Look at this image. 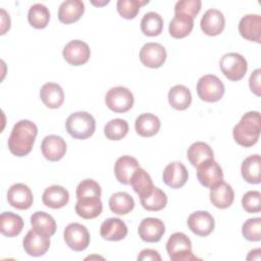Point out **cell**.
Segmentation results:
<instances>
[{"label":"cell","instance_id":"cell-32","mask_svg":"<svg viewBox=\"0 0 261 261\" xmlns=\"http://www.w3.org/2000/svg\"><path fill=\"white\" fill-rule=\"evenodd\" d=\"M102 208L103 205L100 198L77 200L74 207L76 214L85 219L96 218L101 214Z\"/></svg>","mask_w":261,"mask_h":261},{"label":"cell","instance_id":"cell-46","mask_svg":"<svg viewBox=\"0 0 261 261\" xmlns=\"http://www.w3.org/2000/svg\"><path fill=\"white\" fill-rule=\"evenodd\" d=\"M138 260L146 261V260H151V261H160L161 257L159 253L156 250L152 249H145L141 251V253L138 255Z\"/></svg>","mask_w":261,"mask_h":261},{"label":"cell","instance_id":"cell-3","mask_svg":"<svg viewBox=\"0 0 261 261\" xmlns=\"http://www.w3.org/2000/svg\"><path fill=\"white\" fill-rule=\"evenodd\" d=\"M65 127L73 139L86 140L95 133L96 121L89 112L79 111L67 117Z\"/></svg>","mask_w":261,"mask_h":261},{"label":"cell","instance_id":"cell-5","mask_svg":"<svg viewBox=\"0 0 261 261\" xmlns=\"http://www.w3.org/2000/svg\"><path fill=\"white\" fill-rule=\"evenodd\" d=\"M224 91L223 83L214 74L203 75L197 83V94L201 100L206 102L219 101Z\"/></svg>","mask_w":261,"mask_h":261},{"label":"cell","instance_id":"cell-26","mask_svg":"<svg viewBox=\"0 0 261 261\" xmlns=\"http://www.w3.org/2000/svg\"><path fill=\"white\" fill-rule=\"evenodd\" d=\"M159 118L152 113H142L135 121V128L138 135L144 138H150L156 135L160 128Z\"/></svg>","mask_w":261,"mask_h":261},{"label":"cell","instance_id":"cell-11","mask_svg":"<svg viewBox=\"0 0 261 261\" xmlns=\"http://www.w3.org/2000/svg\"><path fill=\"white\" fill-rule=\"evenodd\" d=\"M62 55L68 64L79 66L88 62L91 51L88 44L84 41L72 40L64 46Z\"/></svg>","mask_w":261,"mask_h":261},{"label":"cell","instance_id":"cell-25","mask_svg":"<svg viewBox=\"0 0 261 261\" xmlns=\"http://www.w3.org/2000/svg\"><path fill=\"white\" fill-rule=\"evenodd\" d=\"M40 98L48 108L56 109L62 105L64 101V93L58 84L47 83L41 88Z\"/></svg>","mask_w":261,"mask_h":261},{"label":"cell","instance_id":"cell-45","mask_svg":"<svg viewBox=\"0 0 261 261\" xmlns=\"http://www.w3.org/2000/svg\"><path fill=\"white\" fill-rule=\"evenodd\" d=\"M260 74H261V70L257 68L254 72H252L249 80L250 89L257 96H260Z\"/></svg>","mask_w":261,"mask_h":261},{"label":"cell","instance_id":"cell-17","mask_svg":"<svg viewBox=\"0 0 261 261\" xmlns=\"http://www.w3.org/2000/svg\"><path fill=\"white\" fill-rule=\"evenodd\" d=\"M163 181L166 186L172 189H179L188 180L189 173L186 166L178 161L169 163L163 171Z\"/></svg>","mask_w":261,"mask_h":261},{"label":"cell","instance_id":"cell-35","mask_svg":"<svg viewBox=\"0 0 261 261\" xmlns=\"http://www.w3.org/2000/svg\"><path fill=\"white\" fill-rule=\"evenodd\" d=\"M163 30V19L157 12L150 11L144 14L141 20V31L144 35L155 37L161 34Z\"/></svg>","mask_w":261,"mask_h":261},{"label":"cell","instance_id":"cell-24","mask_svg":"<svg viewBox=\"0 0 261 261\" xmlns=\"http://www.w3.org/2000/svg\"><path fill=\"white\" fill-rule=\"evenodd\" d=\"M233 200V190L227 182H224L222 180L217 186L211 189L210 201L215 207L219 209H225L232 204Z\"/></svg>","mask_w":261,"mask_h":261},{"label":"cell","instance_id":"cell-33","mask_svg":"<svg viewBox=\"0 0 261 261\" xmlns=\"http://www.w3.org/2000/svg\"><path fill=\"white\" fill-rule=\"evenodd\" d=\"M187 157L193 166L198 167L202 162L208 159H213L214 153L208 144L204 142H196L189 147Z\"/></svg>","mask_w":261,"mask_h":261},{"label":"cell","instance_id":"cell-22","mask_svg":"<svg viewBox=\"0 0 261 261\" xmlns=\"http://www.w3.org/2000/svg\"><path fill=\"white\" fill-rule=\"evenodd\" d=\"M85 11L84 2L81 0L63 1L58 8V18L62 23L68 24L77 21Z\"/></svg>","mask_w":261,"mask_h":261},{"label":"cell","instance_id":"cell-30","mask_svg":"<svg viewBox=\"0 0 261 261\" xmlns=\"http://www.w3.org/2000/svg\"><path fill=\"white\" fill-rule=\"evenodd\" d=\"M168 102L175 110H186L192 103L190 90L184 85H176L168 92Z\"/></svg>","mask_w":261,"mask_h":261},{"label":"cell","instance_id":"cell-12","mask_svg":"<svg viewBox=\"0 0 261 261\" xmlns=\"http://www.w3.org/2000/svg\"><path fill=\"white\" fill-rule=\"evenodd\" d=\"M166 50L159 43H147L140 51L141 62L150 68H158L166 60Z\"/></svg>","mask_w":261,"mask_h":261},{"label":"cell","instance_id":"cell-4","mask_svg":"<svg viewBox=\"0 0 261 261\" xmlns=\"http://www.w3.org/2000/svg\"><path fill=\"white\" fill-rule=\"evenodd\" d=\"M166 251L172 261L199 260L192 252L191 240L182 232H174L169 237Z\"/></svg>","mask_w":261,"mask_h":261},{"label":"cell","instance_id":"cell-1","mask_svg":"<svg viewBox=\"0 0 261 261\" xmlns=\"http://www.w3.org/2000/svg\"><path fill=\"white\" fill-rule=\"evenodd\" d=\"M38 128L34 122L22 119L16 122L8 138V149L14 156L22 157L28 155L35 143Z\"/></svg>","mask_w":261,"mask_h":261},{"label":"cell","instance_id":"cell-7","mask_svg":"<svg viewBox=\"0 0 261 261\" xmlns=\"http://www.w3.org/2000/svg\"><path fill=\"white\" fill-rule=\"evenodd\" d=\"M106 106L116 113H124L134 105V95L125 87L111 88L105 96Z\"/></svg>","mask_w":261,"mask_h":261},{"label":"cell","instance_id":"cell-41","mask_svg":"<svg viewBox=\"0 0 261 261\" xmlns=\"http://www.w3.org/2000/svg\"><path fill=\"white\" fill-rule=\"evenodd\" d=\"M149 1L141 0H118L116 7L118 13L125 19H133L137 16L140 8Z\"/></svg>","mask_w":261,"mask_h":261},{"label":"cell","instance_id":"cell-2","mask_svg":"<svg viewBox=\"0 0 261 261\" xmlns=\"http://www.w3.org/2000/svg\"><path fill=\"white\" fill-rule=\"evenodd\" d=\"M261 128V118L258 111L245 113L240 122L234 125L232 136L234 141L242 147H252L258 142Z\"/></svg>","mask_w":261,"mask_h":261},{"label":"cell","instance_id":"cell-40","mask_svg":"<svg viewBox=\"0 0 261 261\" xmlns=\"http://www.w3.org/2000/svg\"><path fill=\"white\" fill-rule=\"evenodd\" d=\"M75 195L77 200L100 198L101 197L100 185L93 179H84L76 187Z\"/></svg>","mask_w":261,"mask_h":261},{"label":"cell","instance_id":"cell-16","mask_svg":"<svg viewBox=\"0 0 261 261\" xmlns=\"http://www.w3.org/2000/svg\"><path fill=\"white\" fill-rule=\"evenodd\" d=\"M41 151L47 160L55 162L60 160L65 155L66 143L61 137L50 135L43 139Z\"/></svg>","mask_w":261,"mask_h":261},{"label":"cell","instance_id":"cell-29","mask_svg":"<svg viewBox=\"0 0 261 261\" xmlns=\"http://www.w3.org/2000/svg\"><path fill=\"white\" fill-rule=\"evenodd\" d=\"M23 228L22 218L12 212H3L0 215V230L7 238L18 236Z\"/></svg>","mask_w":261,"mask_h":261},{"label":"cell","instance_id":"cell-28","mask_svg":"<svg viewBox=\"0 0 261 261\" xmlns=\"http://www.w3.org/2000/svg\"><path fill=\"white\" fill-rule=\"evenodd\" d=\"M243 178L253 185L260 184L261 181V158L260 155L255 154L247 157L241 166Z\"/></svg>","mask_w":261,"mask_h":261},{"label":"cell","instance_id":"cell-19","mask_svg":"<svg viewBox=\"0 0 261 261\" xmlns=\"http://www.w3.org/2000/svg\"><path fill=\"white\" fill-rule=\"evenodd\" d=\"M200 25L203 33L207 36H217L222 33L225 19L222 12L218 9H209L204 13Z\"/></svg>","mask_w":261,"mask_h":261},{"label":"cell","instance_id":"cell-42","mask_svg":"<svg viewBox=\"0 0 261 261\" xmlns=\"http://www.w3.org/2000/svg\"><path fill=\"white\" fill-rule=\"evenodd\" d=\"M261 218H250L246 220L242 227L243 236L250 242H259L261 240Z\"/></svg>","mask_w":261,"mask_h":261},{"label":"cell","instance_id":"cell-43","mask_svg":"<svg viewBox=\"0 0 261 261\" xmlns=\"http://www.w3.org/2000/svg\"><path fill=\"white\" fill-rule=\"evenodd\" d=\"M242 206L248 213H257L261 209V194L258 191H249L242 198Z\"/></svg>","mask_w":261,"mask_h":261},{"label":"cell","instance_id":"cell-44","mask_svg":"<svg viewBox=\"0 0 261 261\" xmlns=\"http://www.w3.org/2000/svg\"><path fill=\"white\" fill-rule=\"evenodd\" d=\"M201 1L200 0H181L177 1L174 6V13H185L193 18L200 12L201 9Z\"/></svg>","mask_w":261,"mask_h":261},{"label":"cell","instance_id":"cell-31","mask_svg":"<svg viewBox=\"0 0 261 261\" xmlns=\"http://www.w3.org/2000/svg\"><path fill=\"white\" fill-rule=\"evenodd\" d=\"M130 186L140 198L148 196L154 189L151 176L145 169L141 167L134 172L130 178Z\"/></svg>","mask_w":261,"mask_h":261},{"label":"cell","instance_id":"cell-20","mask_svg":"<svg viewBox=\"0 0 261 261\" xmlns=\"http://www.w3.org/2000/svg\"><path fill=\"white\" fill-rule=\"evenodd\" d=\"M100 234L106 241H120L126 237L127 227L121 219L110 217L101 224Z\"/></svg>","mask_w":261,"mask_h":261},{"label":"cell","instance_id":"cell-10","mask_svg":"<svg viewBox=\"0 0 261 261\" xmlns=\"http://www.w3.org/2000/svg\"><path fill=\"white\" fill-rule=\"evenodd\" d=\"M197 178L202 186L212 189L223 180V172L214 159H208L197 167Z\"/></svg>","mask_w":261,"mask_h":261},{"label":"cell","instance_id":"cell-18","mask_svg":"<svg viewBox=\"0 0 261 261\" xmlns=\"http://www.w3.org/2000/svg\"><path fill=\"white\" fill-rule=\"evenodd\" d=\"M240 35L256 43L261 42V16L259 14H247L239 22Z\"/></svg>","mask_w":261,"mask_h":261},{"label":"cell","instance_id":"cell-9","mask_svg":"<svg viewBox=\"0 0 261 261\" xmlns=\"http://www.w3.org/2000/svg\"><path fill=\"white\" fill-rule=\"evenodd\" d=\"M22 246L28 255L33 257L43 256L50 248V236L32 228L27 232Z\"/></svg>","mask_w":261,"mask_h":261},{"label":"cell","instance_id":"cell-21","mask_svg":"<svg viewBox=\"0 0 261 261\" xmlns=\"http://www.w3.org/2000/svg\"><path fill=\"white\" fill-rule=\"evenodd\" d=\"M140 167L139 162L132 156H121L114 164V173L116 179L123 185H129L134 172Z\"/></svg>","mask_w":261,"mask_h":261},{"label":"cell","instance_id":"cell-39","mask_svg":"<svg viewBox=\"0 0 261 261\" xmlns=\"http://www.w3.org/2000/svg\"><path fill=\"white\" fill-rule=\"evenodd\" d=\"M128 132V124L124 119L114 118L108 121L104 127V135L111 141H118L124 138Z\"/></svg>","mask_w":261,"mask_h":261},{"label":"cell","instance_id":"cell-36","mask_svg":"<svg viewBox=\"0 0 261 261\" xmlns=\"http://www.w3.org/2000/svg\"><path fill=\"white\" fill-rule=\"evenodd\" d=\"M28 20L30 24L35 29L46 28L50 20L49 9L41 3L32 5L28 12Z\"/></svg>","mask_w":261,"mask_h":261},{"label":"cell","instance_id":"cell-34","mask_svg":"<svg viewBox=\"0 0 261 261\" xmlns=\"http://www.w3.org/2000/svg\"><path fill=\"white\" fill-rule=\"evenodd\" d=\"M134 207V198L125 192L114 193L109 199V208L117 215H125L129 213Z\"/></svg>","mask_w":261,"mask_h":261},{"label":"cell","instance_id":"cell-6","mask_svg":"<svg viewBox=\"0 0 261 261\" xmlns=\"http://www.w3.org/2000/svg\"><path fill=\"white\" fill-rule=\"evenodd\" d=\"M219 66L225 77L233 82L242 80L248 69L245 57L233 52L224 54L219 61Z\"/></svg>","mask_w":261,"mask_h":261},{"label":"cell","instance_id":"cell-47","mask_svg":"<svg viewBox=\"0 0 261 261\" xmlns=\"http://www.w3.org/2000/svg\"><path fill=\"white\" fill-rule=\"evenodd\" d=\"M1 18H2V28H1V35H4L5 32L7 30H9L10 28V18H9V15H7L6 11L4 9H1Z\"/></svg>","mask_w":261,"mask_h":261},{"label":"cell","instance_id":"cell-15","mask_svg":"<svg viewBox=\"0 0 261 261\" xmlns=\"http://www.w3.org/2000/svg\"><path fill=\"white\" fill-rule=\"evenodd\" d=\"M139 237L148 243H156L161 240L165 232V225L159 218L148 217L141 221L138 228Z\"/></svg>","mask_w":261,"mask_h":261},{"label":"cell","instance_id":"cell-38","mask_svg":"<svg viewBox=\"0 0 261 261\" xmlns=\"http://www.w3.org/2000/svg\"><path fill=\"white\" fill-rule=\"evenodd\" d=\"M140 202L143 208L148 211H160L166 206L167 197L162 190L154 187L151 194L140 198Z\"/></svg>","mask_w":261,"mask_h":261},{"label":"cell","instance_id":"cell-48","mask_svg":"<svg viewBox=\"0 0 261 261\" xmlns=\"http://www.w3.org/2000/svg\"><path fill=\"white\" fill-rule=\"evenodd\" d=\"M92 3L94 5H97V6H101V5H104V4H107L109 3V1H103V2H95V1H92Z\"/></svg>","mask_w":261,"mask_h":261},{"label":"cell","instance_id":"cell-8","mask_svg":"<svg viewBox=\"0 0 261 261\" xmlns=\"http://www.w3.org/2000/svg\"><path fill=\"white\" fill-rule=\"evenodd\" d=\"M63 238L65 244L75 252L84 251L90 244V233L87 227L76 222L69 223L65 227Z\"/></svg>","mask_w":261,"mask_h":261},{"label":"cell","instance_id":"cell-14","mask_svg":"<svg viewBox=\"0 0 261 261\" xmlns=\"http://www.w3.org/2000/svg\"><path fill=\"white\" fill-rule=\"evenodd\" d=\"M31 189L24 184H14L7 192V201L10 206L19 210H27L33 204Z\"/></svg>","mask_w":261,"mask_h":261},{"label":"cell","instance_id":"cell-13","mask_svg":"<svg viewBox=\"0 0 261 261\" xmlns=\"http://www.w3.org/2000/svg\"><path fill=\"white\" fill-rule=\"evenodd\" d=\"M188 227L199 237H207L214 229V218L207 211H196L190 214L187 220Z\"/></svg>","mask_w":261,"mask_h":261},{"label":"cell","instance_id":"cell-23","mask_svg":"<svg viewBox=\"0 0 261 261\" xmlns=\"http://www.w3.org/2000/svg\"><path fill=\"white\" fill-rule=\"evenodd\" d=\"M69 200L67 190L61 186H51L47 188L42 196V201L45 206L52 209H59L64 207Z\"/></svg>","mask_w":261,"mask_h":261},{"label":"cell","instance_id":"cell-27","mask_svg":"<svg viewBox=\"0 0 261 261\" xmlns=\"http://www.w3.org/2000/svg\"><path fill=\"white\" fill-rule=\"evenodd\" d=\"M194 28V18L185 13H174L169 23V34L174 39H181L190 35Z\"/></svg>","mask_w":261,"mask_h":261},{"label":"cell","instance_id":"cell-37","mask_svg":"<svg viewBox=\"0 0 261 261\" xmlns=\"http://www.w3.org/2000/svg\"><path fill=\"white\" fill-rule=\"evenodd\" d=\"M32 227L49 234L53 236L56 231V222L55 219L48 213L43 211H37L31 216Z\"/></svg>","mask_w":261,"mask_h":261}]
</instances>
